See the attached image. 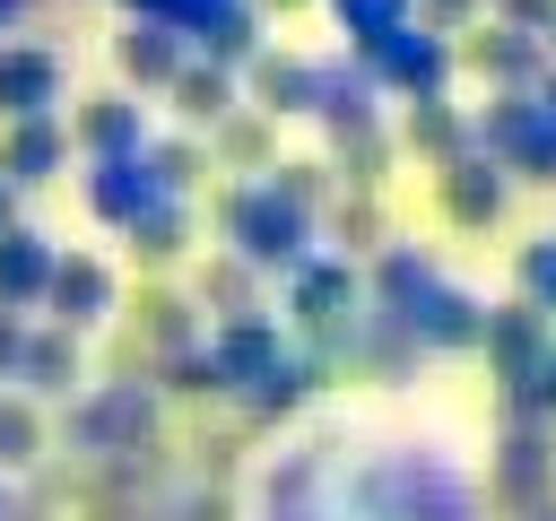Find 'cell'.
I'll use <instances>...</instances> for the list:
<instances>
[{"label":"cell","mask_w":556,"mask_h":521,"mask_svg":"<svg viewBox=\"0 0 556 521\" xmlns=\"http://www.w3.org/2000/svg\"><path fill=\"white\" fill-rule=\"evenodd\" d=\"M530 96H539V104H547V113H556V61H547V69H539V87H530Z\"/></svg>","instance_id":"cell-42"},{"label":"cell","mask_w":556,"mask_h":521,"mask_svg":"<svg viewBox=\"0 0 556 521\" xmlns=\"http://www.w3.org/2000/svg\"><path fill=\"white\" fill-rule=\"evenodd\" d=\"M452 52H460V69H469V78H486V96H495V87H539V69H547V43H539V35H521V26H504V17L460 26V35H452Z\"/></svg>","instance_id":"cell-8"},{"label":"cell","mask_w":556,"mask_h":521,"mask_svg":"<svg viewBox=\"0 0 556 521\" xmlns=\"http://www.w3.org/2000/svg\"><path fill=\"white\" fill-rule=\"evenodd\" d=\"M165 391H182V399H217V391H226V373H217L208 339H200V347H174V356H165Z\"/></svg>","instance_id":"cell-34"},{"label":"cell","mask_w":556,"mask_h":521,"mask_svg":"<svg viewBox=\"0 0 556 521\" xmlns=\"http://www.w3.org/2000/svg\"><path fill=\"white\" fill-rule=\"evenodd\" d=\"M321 234L348 252V260H365V252H382L391 234H382V208H374V191H330V208H321Z\"/></svg>","instance_id":"cell-28"},{"label":"cell","mask_w":556,"mask_h":521,"mask_svg":"<svg viewBox=\"0 0 556 521\" xmlns=\"http://www.w3.org/2000/svg\"><path fill=\"white\" fill-rule=\"evenodd\" d=\"M217 226H226V252H243L261 278H287L321 252V208L287 200L269 174H243L226 200H217Z\"/></svg>","instance_id":"cell-2"},{"label":"cell","mask_w":556,"mask_h":521,"mask_svg":"<svg viewBox=\"0 0 556 521\" xmlns=\"http://www.w3.org/2000/svg\"><path fill=\"white\" fill-rule=\"evenodd\" d=\"M26 9H35V0H0V35H17V26H26Z\"/></svg>","instance_id":"cell-39"},{"label":"cell","mask_w":556,"mask_h":521,"mask_svg":"<svg viewBox=\"0 0 556 521\" xmlns=\"http://www.w3.org/2000/svg\"><path fill=\"white\" fill-rule=\"evenodd\" d=\"M52 260H61V243L43 226H0V304L9 313H43Z\"/></svg>","instance_id":"cell-18"},{"label":"cell","mask_w":556,"mask_h":521,"mask_svg":"<svg viewBox=\"0 0 556 521\" xmlns=\"http://www.w3.org/2000/svg\"><path fill=\"white\" fill-rule=\"evenodd\" d=\"M330 9V26L348 35V52L356 43H374V35H391V26H408L417 17V0H321Z\"/></svg>","instance_id":"cell-31"},{"label":"cell","mask_w":556,"mask_h":521,"mask_svg":"<svg viewBox=\"0 0 556 521\" xmlns=\"http://www.w3.org/2000/svg\"><path fill=\"white\" fill-rule=\"evenodd\" d=\"M521 521H556V512H521Z\"/></svg>","instance_id":"cell-45"},{"label":"cell","mask_w":556,"mask_h":521,"mask_svg":"<svg viewBox=\"0 0 556 521\" xmlns=\"http://www.w3.org/2000/svg\"><path fill=\"white\" fill-rule=\"evenodd\" d=\"M17 382H26L35 399H61V391H78V382H87V365H78V330H61V321H43V330H26V356H17Z\"/></svg>","instance_id":"cell-22"},{"label":"cell","mask_w":556,"mask_h":521,"mask_svg":"<svg viewBox=\"0 0 556 521\" xmlns=\"http://www.w3.org/2000/svg\"><path fill=\"white\" fill-rule=\"evenodd\" d=\"M417 347H443V356H460V347H478V330H486V304L469 295V287H452L426 252H408V243H382L374 252V287H365Z\"/></svg>","instance_id":"cell-1"},{"label":"cell","mask_w":556,"mask_h":521,"mask_svg":"<svg viewBox=\"0 0 556 521\" xmlns=\"http://www.w3.org/2000/svg\"><path fill=\"white\" fill-rule=\"evenodd\" d=\"M122 234H130V252H139L148 269H165V260H182V252H191V200H182V191H165V200H148Z\"/></svg>","instance_id":"cell-26"},{"label":"cell","mask_w":556,"mask_h":521,"mask_svg":"<svg viewBox=\"0 0 556 521\" xmlns=\"http://www.w3.org/2000/svg\"><path fill=\"white\" fill-rule=\"evenodd\" d=\"M113 61H122V87H130V96H165L174 69L191 61V43H182L174 26H156V17H130V26L113 35Z\"/></svg>","instance_id":"cell-17"},{"label":"cell","mask_w":556,"mask_h":521,"mask_svg":"<svg viewBox=\"0 0 556 521\" xmlns=\"http://www.w3.org/2000/svg\"><path fill=\"white\" fill-rule=\"evenodd\" d=\"M139 330L156 339V356H174V347H200V295H139Z\"/></svg>","instance_id":"cell-30"},{"label":"cell","mask_w":556,"mask_h":521,"mask_svg":"<svg viewBox=\"0 0 556 521\" xmlns=\"http://www.w3.org/2000/svg\"><path fill=\"white\" fill-rule=\"evenodd\" d=\"M495 452H504V460H495L504 504H513V512H539V486H547V434H539V408H513V425H504Z\"/></svg>","instance_id":"cell-20"},{"label":"cell","mask_w":556,"mask_h":521,"mask_svg":"<svg viewBox=\"0 0 556 521\" xmlns=\"http://www.w3.org/2000/svg\"><path fill=\"white\" fill-rule=\"evenodd\" d=\"M165 104L182 113V130H217V122H226V113L243 104V78H235L226 61H200V52H191V61L174 69V87H165Z\"/></svg>","instance_id":"cell-19"},{"label":"cell","mask_w":556,"mask_h":521,"mask_svg":"<svg viewBox=\"0 0 556 521\" xmlns=\"http://www.w3.org/2000/svg\"><path fill=\"white\" fill-rule=\"evenodd\" d=\"M35 460H43V417L0 391V469H35Z\"/></svg>","instance_id":"cell-32"},{"label":"cell","mask_w":556,"mask_h":521,"mask_svg":"<svg viewBox=\"0 0 556 521\" xmlns=\"http://www.w3.org/2000/svg\"><path fill=\"white\" fill-rule=\"evenodd\" d=\"M235 78H243V104H261L269 122H295V113L313 122V61H304V52H278V43H261V52H252Z\"/></svg>","instance_id":"cell-14"},{"label":"cell","mask_w":556,"mask_h":521,"mask_svg":"<svg viewBox=\"0 0 556 521\" xmlns=\"http://www.w3.org/2000/svg\"><path fill=\"white\" fill-rule=\"evenodd\" d=\"M547 339H556V321H547L530 295H513V304H486V330H478V347H486V365H495V391H504V408H539V365H547Z\"/></svg>","instance_id":"cell-6"},{"label":"cell","mask_w":556,"mask_h":521,"mask_svg":"<svg viewBox=\"0 0 556 521\" xmlns=\"http://www.w3.org/2000/svg\"><path fill=\"white\" fill-rule=\"evenodd\" d=\"M61 165H70V122H61V113H17V122H0V174H9L17 191L52 182Z\"/></svg>","instance_id":"cell-15"},{"label":"cell","mask_w":556,"mask_h":521,"mask_svg":"<svg viewBox=\"0 0 556 521\" xmlns=\"http://www.w3.org/2000/svg\"><path fill=\"white\" fill-rule=\"evenodd\" d=\"M469 148H486L504 174L521 182H556V113L530 96V87H495L478 113H469Z\"/></svg>","instance_id":"cell-4"},{"label":"cell","mask_w":556,"mask_h":521,"mask_svg":"<svg viewBox=\"0 0 556 521\" xmlns=\"http://www.w3.org/2000/svg\"><path fill=\"white\" fill-rule=\"evenodd\" d=\"M513 287H521V295H530V304L556 321V234H530V243H521V260H513Z\"/></svg>","instance_id":"cell-33"},{"label":"cell","mask_w":556,"mask_h":521,"mask_svg":"<svg viewBox=\"0 0 556 521\" xmlns=\"http://www.w3.org/2000/svg\"><path fill=\"white\" fill-rule=\"evenodd\" d=\"M208 356H217V373H226V399H243V391L287 356V330H278V313H243V321H217V330H208Z\"/></svg>","instance_id":"cell-13"},{"label":"cell","mask_w":556,"mask_h":521,"mask_svg":"<svg viewBox=\"0 0 556 521\" xmlns=\"http://www.w3.org/2000/svg\"><path fill=\"white\" fill-rule=\"evenodd\" d=\"M148 434H156V382H139V373H113L70 408V443L96 460H130V452H148Z\"/></svg>","instance_id":"cell-5"},{"label":"cell","mask_w":556,"mask_h":521,"mask_svg":"<svg viewBox=\"0 0 556 521\" xmlns=\"http://www.w3.org/2000/svg\"><path fill=\"white\" fill-rule=\"evenodd\" d=\"M356 61L374 69V87L382 96H452V69H460V52H452V35H434V26H391V35H374V43H356Z\"/></svg>","instance_id":"cell-7"},{"label":"cell","mask_w":556,"mask_h":521,"mask_svg":"<svg viewBox=\"0 0 556 521\" xmlns=\"http://www.w3.org/2000/svg\"><path fill=\"white\" fill-rule=\"evenodd\" d=\"M139 156H148V174H156V191H200V174H208V148L191 139V130H165V139H139Z\"/></svg>","instance_id":"cell-29"},{"label":"cell","mask_w":556,"mask_h":521,"mask_svg":"<svg viewBox=\"0 0 556 521\" xmlns=\"http://www.w3.org/2000/svg\"><path fill=\"white\" fill-rule=\"evenodd\" d=\"M0 226H17V182L0 174Z\"/></svg>","instance_id":"cell-41"},{"label":"cell","mask_w":556,"mask_h":521,"mask_svg":"<svg viewBox=\"0 0 556 521\" xmlns=\"http://www.w3.org/2000/svg\"><path fill=\"white\" fill-rule=\"evenodd\" d=\"M539 43H547V61H556V17H547V35H539Z\"/></svg>","instance_id":"cell-43"},{"label":"cell","mask_w":556,"mask_h":521,"mask_svg":"<svg viewBox=\"0 0 556 521\" xmlns=\"http://www.w3.org/2000/svg\"><path fill=\"white\" fill-rule=\"evenodd\" d=\"M17 356H26V313L0 304V382H17Z\"/></svg>","instance_id":"cell-37"},{"label":"cell","mask_w":556,"mask_h":521,"mask_svg":"<svg viewBox=\"0 0 556 521\" xmlns=\"http://www.w3.org/2000/svg\"><path fill=\"white\" fill-rule=\"evenodd\" d=\"M0 521H9V469H0Z\"/></svg>","instance_id":"cell-44"},{"label":"cell","mask_w":556,"mask_h":521,"mask_svg":"<svg viewBox=\"0 0 556 521\" xmlns=\"http://www.w3.org/2000/svg\"><path fill=\"white\" fill-rule=\"evenodd\" d=\"M78 200H87V217L130 226V217H139L148 200H165V191H156V174H148V156H139V148H113V156H87Z\"/></svg>","instance_id":"cell-12"},{"label":"cell","mask_w":556,"mask_h":521,"mask_svg":"<svg viewBox=\"0 0 556 521\" xmlns=\"http://www.w3.org/2000/svg\"><path fill=\"white\" fill-rule=\"evenodd\" d=\"M139 139H148V113L130 104V87L122 96H87L78 122H70V148H87V156H113V148H139Z\"/></svg>","instance_id":"cell-24"},{"label":"cell","mask_w":556,"mask_h":521,"mask_svg":"<svg viewBox=\"0 0 556 521\" xmlns=\"http://www.w3.org/2000/svg\"><path fill=\"white\" fill-rule=\"evenodd\" d=\"M434 200H443L452 226H495L504 200H513V174H504L486 148H460L452 165H434Z\"/></svg>","instance_id":"cell-11"},{"label":"cell","mask_w":556,"mask_h":521,"mask_svg":"<svg viewBox=\"0 0 556 521\" xmlns=\"http://www.w3.org/2000/svg\"><path fill=\"white\" fill-rule=\"evenodd\" d=\"M400 148L426 156V165H452V156L469 148V113H460L452 96H408V113H400Z\"/></svg>","instance_id":"cell-21"},{"label":"cell","mask_w":556,"mask_h":521,"mask_svg":"<svg viewBox=\"0 0 556 521\" xmlns=\"http://www.w3.org/2000/svg\"><path fill=\"white\" fill-rule=\"evenodd\" d=\"M208 148H217L226 174H269V165H278V122H269L261 104H235V113L208 130Z\"/></svg>","instance_id":"cell-25"},{"label":"cell","mask_w":556,"mask_h":521,"mask_svg":"<svg viewBox=\"0 0 556 521\" xmlns=\"http://www.w3.org/2000/svg\"><path fill=\"white\" fill-rule=\"evenodd\" d=\"M200 313H217V321H243V313H269V304H261V269H252L243 252H217V260L200 269Z\"/></svg>","instance_id":"cell-27"},{"label":"cell","mask_w":556,"mask_h":521,"mask_svg":"<svg viewBox=\"0 0 556 521\" xmlns=\"http://www.w3.org/2000/svg\"><path fill=\"white\" fill-rule=\"evenodd\" d=\"M478 17H486V0H417V26H434V35H460Z\"/></svg>","instance_id":"cell-35"},{"label":"cell","mask_w":556,"mask_h":521,"mask_svg":"<svg viewBox=\"0 0 556 521\" xmlns=\"http://www.w3.org/2000/svg\"><path fill=\"white\" fill-rule=\"evenodd\" d=\"M321 373H330V365H321L304 339H287V356H278V365L243 391V408H252V417H287V408H304V399L321 391Z\"/></svg>","instance_id":"cell-23"},{"label":"cell","mask_w":556,"mask_h":521,"mask_svg":"<svg viewBox=\"0 0 556 521\" xmlns=\"http://www.w3.org/2000/svg\"><path fill=\"white\" fill-rule=\"evenodd\" d=\"M43 313L87 339V330H104V321L122 313V278H113L96 252H61V260H52V287H43Z\"/></svg>","instance_id":"cell-10"},{"label":"cell","mask_w":556,"mask_h":521,"mask_svg":"<svg viewBox=\"0 0 556 521\" xmlns=\"http://www.w3.org/2000/svg\"><path fill=\"white\" fill-rule=\"evenodd\" d=\"M261 17H295V9H313V0H252Z\"/></svg>","instance_id":"cell-40"},{"label":"cell","mask_w":556,"mask_h":521,"mask_svg":"<svg viewBox=\"0 0 556 521\" xmlns=\"http://www.w3.org/2000/svg\"><path fill=\"white\" fill-rule=\"evenodd\" d=\"M313 122H321L330 139L382 130V87H374V69H365L356 52H330V61H313Z\"/></svg>","instance_id":"cell-9"},{"label":"cell","mask_w":556,"mask_h":521,"mask_svg":"<svg viewBox=\"0 0 556 521\" xmlns=\"http://www.w3.org/2000/svg\"><path fill=\"white\" fill-rule=\"evenodd\" d=\"M287 321H295V339L321 365L356 356V330H365V278H356V260L348 252H313L304 269H287Z\"/></svg>","instance_id":"cell-3"},{"label":"cell","mask_w":556,"mask_h":521,"mask_svg":"<svg viewBox=\"0 0 556 521\" xmlns=\"http://www.w3.org/2000/svg\"><path fill=\"white\" fill-rule=\"evenodd\" d=\"M486 17H504V26H521V35H547L556 0H486Z\"/></svg>","instance_id":"cell-36"},{"label":"cell","mask_w":556,"mask_h":521,"mask_svg":"<svg viewBox=\"0 0 556 521\" xmlns=\"http://www.w3.org/2000/svg\"><path fill=\"white\" fill-rule=\"evenodd\" d=\"M52 104H61V52L26 43V35H0V122L52 113Z\"/></svg>","instance_id":"cell-16"},{"label":"cell","mask_w":556,"mask_h":521,"mask_svg":"<svg viewBox=\"0 0 556 521\" xmlns=\"http://www.w3.org/2000/svg\"><path fill=\"white\" fill-rule=\"evenodd\" d=\"M539 408H556V339H547V365H539Z\"/></svg>","instance_id":"cell-38"}]
</instances>
